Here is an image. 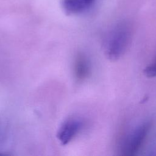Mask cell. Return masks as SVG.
Returning a JSON list of instances; mask_svg holds the SVG:
<instances>
[{
	"label": "cell",
	"mask_w": 156,
	"mask_h": 156,
	"mask_svg": "<svg viewBox=\"0 0 156 156\" xmlns=\"http://www.w3.org/2000/svg\"><path fill=\"white\" fill-rule=\"evenodd\" d=\"M130 38L129 26L125 23L118 24L109 34L105 44V53L112 60H117L126 51Z\"/></svg>",
	"instance_id": "obj_1"
},
{
	"label": "cell",
	"mask_w": 156,
	"mask_h": 156,
	"mask_svg": "<svg viewBox=\"0 0 156 156\" xmlns=\"http://www.w3.org/2000/svg\"><path fill=\"white\" fill-rule=\"evenodd\" d=\"M150 122H144L139 126L130 135L121 149V155H135L144 143L150 130Z\"/></svg>",
	"instance_id": "obj_2"
},
{
	"label": "cell",
	"mask_w": 156,
	"mask_h": 156,
	"mask_svg": "<svg viewBox=\"0 0 156 156\" xmlns=\"http://www.w3.org/2000/svg\"><path fill=\"white\" fill-rule=\"evenodd\" d=\"M82 122L77 118H71L66 120L57 132V138L62 144L69 143L79 132Z\"/></svg>",
	"instance_id": "obj_3"
},
{
	"label": "cell",
	"mask_w": 156,
	"mask_h": 156,
	"mask_svg": "<svg viewBox=\"0 0 156 156\" xmlns=\"http://www.w3.org/2000/svg\"><path fill=\"white\" fill-rule=\"evenodd\" d=\"M73 71L74 77L77 81H83L88 76L90 71V63L83 54L79 53L76 55Z\"/></svg>",
	"instance_id": "obj_4"
},
{
	"label": "cell",
	"mask_w": 156,
	"mask_h": 156,
	"mask_svg": "<svg viewBox=\"0 0 156 156\" xmlns=\"http://www.w3.org/2000/svg\"><path fill=\"white\" fill-rule=\"evenodd\" d=\"M63 5L65 10L71 13L81 12L87 9L83 0H63Z\"/></svg>",
	"instance_id": "obj_5"
},
{
	"label": "cell",
	"mask_w": 156,
	"mask_h": 156,
	"mask_svg": "<svg viewBox=\"0 0 156 156\" xmlns=\"http://www.w3.org/2000/svg\"><path fill=\"white\" fill-rule=\"evenodd\" d=\"M144 74L147 77H156V58L144 69Z\"/></svg>",
	"instance_id": "obj_6"
},
{
	"label": "cell",
	"mask_w": 156,
	"mask_h": 156,
	"mask_svg": "<svg viewBox=\"0 0 156 156\" xmlns=\"http://www.w3.org/2000/svg\"><path fill=\"white\" fill-rule=\"evenodd\" d=\"M83 1L88 9L89 7H90L92 5V4L94 3V2L95 1V0H83Z\"/></svg>",
	"instance_id": "obj_7"
}]
</instances>
